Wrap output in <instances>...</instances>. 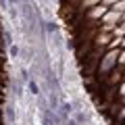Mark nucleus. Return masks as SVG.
Listing matches in <instances>:
<instances>
[{
    "label": "nucleus",
    "instance_id": "1",
    "mask_svg": "<svg viewBox=\"0 0 125 125\" xmlns=\"http://www.w3.org/2000/svg\"><path fill=\"white\" fill-rule=\"evenodd\" d=\"M121 50H123V48H121ZM117 56H119L117 50H108V52H104L102 56H100V62H98V67H96L98 81H104V77H106L113 69H117Z\"/></svg>",
    "mask_w": 125,
    "mask_h": 125
},
{
    "label": "nucleus",
    "instance_id": "7",
    "mask_svg": "<svg viewBox=\"0 0 125 125\" xmlns=\"http://www.w3.org/2000/svg\"><path fill=\"white\" fill-rule=\"evenodd\" d=\"M27 88H29V92L33 94V96H40V88H38L36 79H27Z\"/></svg>",
    "mask_w": 125,
    "mask_h": 125
},
{
    "label": "nucleus",
    "instance_id": "4",
    "mask_svg": "<svg viewBox=\"0 0 125 125\" xmlns=\"http://www.w3.org/2000/svg\"><path fill=\"white\" fill-rule=\"evenodd\" d=\"M56 123H58V117L50 108H44L42 111V125H56Z\"/></svg>",
    "mask_w": 125,
    "mask_h": 125
},
{
    "label": "nucleus",
    "instance_id": "12",
    "mask_svg": "<svg viewBox=\"0 0 125 125\" xmlns=\"http://www.w3.org/2000/svg\"><path fill=\"white\" fill-rule=\"evenodd\" d=\"M0 9H2V10H9V4H6V0H0Z\"/></svg>",
    "mask_w": 125,
    "mask_h": 125
},
{
    "label": "nucleus",
    "instance_id": "6",
    "mask_svg": "<svg viewBox=\"0 0 125 125\" xmlns=\"http://www.w3.org/2000/svg\"><path fill=\"white\" fill-rule=\"evenodd\" d=\"M44 29H46L48 36H50V33H52V36H54V33H58V25H56V23H52V21H46L44 23Z\"/></svg>",
    "mask_w": 125,
    "mask_h": 125
},
{
    "label": "nucleus",
    "instance_id": "2",
    "mask_svg": "<svg viewBox=\"0 0 125 125\" xmlns=\"http://www.w3.org/2000/svg\"><path fill=\"white\" fill-rule=\"evenodd\" d=\"M19 9H21V15H23V19L27 21V25L31 27V29H36V23H38V15H36V9L31 6V2L29 4H19Z\"/></svg>",
    "mask_w": 125,
    "mask_h": 125
},
{
    "label": "nucleus",
    "instance_id": "9",
    "mask_svg": "<svg viewBox=\"0 0 125 125\" xmlns=\"http://www.w3.org/2000/svg\"><path fill=\"white\" fill-rule=\"evenodd\" d=\"M6 119H9L10 125L15 123V108H13V106H6Z\"/></svg>",
    "mask_w": 125,
    "mask_h": 125
},
{
    "label": "nucleus",
    "instance_id": "10",
    "mask_svg": "<svg viewBox=\"0 0 125 125\" xmlns=\"http://www.w3.org/2000/svg\"><path fill=\"white\" fill-rule=\"evenodd\" d=\"M9 54H10V56H13V58H17L19 54H21V50H19V46L10 44V46H9Z\"/></svg>",
    "mask_w": 125,
    "mask_h": 125
},
{
    "label": "nucleus",
    "instance_id": "13",
    "mask_svg": "<svg viewBox=\"0 0 125 125\" xmlns=\"http://www.w3.org/2000/svg\"><path fill=\"white\" fill-rule=\"evenodd\" d=\"M19 2H21V4H29L31 0H19Z\"/></svg>",
    "mask_w": 125,
    "mask_h": 125
},
{
    "label": "nucleus",
    "instance_id": "14",
    "mask_svg": "<svg viewBox=\"0 0 125 125\" xmlns=\"http://www.w3.org/2000/svg\"><path fill=\"white\" fill-rule=\"evenodd\" d=\"M54 2H56V0H54Z\"/></svg>",
    "mask_w": 125,
    "mask_h": 125
},
{
    "label": "nucleus",
    "instance_id": "3",
    "mask_svg": "<svg viewBox=\"0 0 125 125\" xmlns=\"http://www.w3.org/2000/svg\"><path fill=\"white\" fill-rule=\"evenodd\" d=\"M56 111H58V115H61L62 121H67L69 117H71V113H73V104L62 100V102H58V108H56Z\"/></svg>",
    "mask_w": 125,
    "mask_h": 125
},
{
    "label": "nucleus",
    "instance_id": "5",
    "mask_svg": "<svg viewBox=\"0 0 125 125\" xmlns=\"http://www.w3.org/2000/svg\"><path fill=\"white\" fill-rule=\"evenodd\" d=\"M106 10H108V9H106L104 4H96V6H92V10L88 13V17H90V19H102Z\"/></svg>",
    "mask_w": 125,
    "mask_h": 125
},
{
    "label": "nucleus",
    "instance_id": "8",
    "mask_svg": "<svg viewBox=\"0 0 125 125\" xmlns=\"http://www.w3.org/2000/svg\"><path fill=\"white\" fill-rule=\"evenodd\" d=\"M117 48H123V38H115V40L111 42V44H108V50H117Z\"/></svg>",
    "mask_w": 125,
    "mask_h": 125
},
{
    "label": "nucleus",
    "instance_id": "11",
    "mask_svg": "<svg viewBox=\"0 0 125 125\" xmlns=\"http://www.w3.org/2000/svg\"><path fill=\"white\" fill-rule=\"evenodd\" d=\"M4 40H6V44H13V38H10V33H9V31H6V33H4Z\"/></svg>",
    "mask_w": 125,
    "mask_h": 125
}]
</instances>
